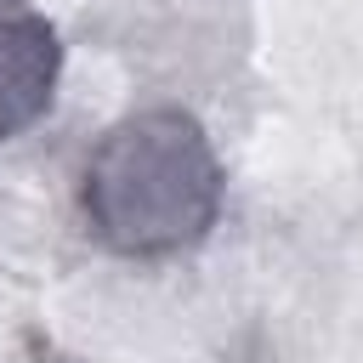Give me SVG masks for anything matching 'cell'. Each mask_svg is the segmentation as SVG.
I'll list each match as a JSON object with an SVG mask.
<instances>
[{"label": "cell", "mask_w": 363, "mask_h": 363, "mask_svg": "<svg viewBox=\"0 0 363 363\" xmlns=\"http://www.w3.org/2000/svg\"><path fill=\"white\" fill-rule=\"evenodd\" d=\"M227 199L216 142L187 108H142L102 130L79 170L85 233L125 261L193 250Z\"/></svg>", "instance_id": "obj_1"}, {"label": "cell", "mask_w": 363, "mask_h": 363, "mask_svg": "<svg viewBox=\"0 0 363 363\" xmlns=\"http://www.w3.org/2000/svg\"><path fill=\"white\" fill-rule=\"evenodd\" d=\"M62 79V40L28 0H0V147L45 119Z\"/></svg>", "instance_id": "obj_2"}]
</instances>
